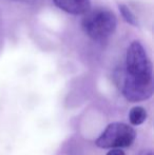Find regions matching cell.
<instances>
[{
	"label": "cell",
	"instance_id": "1",
	"mask_svg": "<svg viewBox=\"0 0 154 155\" xmlns=\"http://www.w3.org/2000/svg\"><path fill=\"white\" fill-rule=\"evenodd\" d=\"M117 82L128 101H144L152 96V64L144 47L137 41L128 48L126 68L117 77Z\"/></svg>",
	"mask_w": 154,
	"mask_h": 155
},
{
	"label": "cell",
	"instance_id": "2",
	"mask_svg": "<svg viewBox=\"0 0 154 155\" xmlns=\"http://www.w3.org/2000/svg\"><path fill=\"white\" fill-rule=\"evenodd\" d=\"M116 16L107 8H95L84 14L81 28L84 34L95 41L108 39L116 29Z\"/></svg>",
	"mask_w": 154,
	"mask_h": 155
},
{
	"label": "cell",
	"instance_id": "3",
	"mask_svg": "<svg viewBox=\"0 0 154 155\" xmlns=\"http://www.w3.org/2000/svg\"><path fill=\"white\" fill-rule=\"evenodd\" d=\"M136 138V132L131 126L123 123H112L95 140L97 147L103 149L128 148Z\"/></svg>",
	"mask_w": 154,
	"mask_h": 155
},
{
	"label": "cell",
	"instance_id": "4",
	"mask_svg": "<svg viewBox=\"0 0 154 155\" xmlns=\"http://www.w3.org/2000/svg\"><path fill=\"white\" fill-rule=\"evenodd\" d=\"M54 3L60 10L73 15L86 14L91 8L90 0H54Z\"/></svg>",
	"mask_w": 154,
	"mask_h": 155
},
{
	"label": "cell",
	"instance_id": "5",
	"mask_svg": "<svg viewBox=\"0 0 154 155\" xmlns=\"http://www.w3.org/2000/svg\"><path fill=\"white\" fill-rule=\"evenodd\" d=\"M148 113L143 107H133L129 112V120L133 126H140L147 119Z\"/></svg>",
	"mask_w": 154,
	"mask_h": 155
},
{
	"label": "cell",
	"instance_id": "6",
	"mask_svg": "<svg viewBox=\"0 0 154 155\" xmlns=\"http://www.w3.org/2000/svg\"><path fill=\"white\" fill-rule=\"evenodd\" d=\"M119 10H120L121 15H123V17L128 23H130L132 25H137V19L133 15V13L130 11V8H128L126 5L121 4V5H119Z\"/></svg>",
	"mask_w": 154,
	"mask_h": 155
},
{
	"label": "cell",
	"instance_id": "7",
	"mask_svg": "<svg viewBox=\"0 0 154 155\" xmlns=\"http://www.w3.org/2000/svg\"><path fill=\"white\" fill-rule=\"evenodd\" d=\"M107 155H126V153L121 149H119V148H114V149L110 150L107 153Z\"/></svg>",
	"mask_w": 154,
	"mask_h": 155
},
{
	"label": "cell",
	"instance_id": "8",
	"mask_svg": "<svg viewBox=\"0 0 154 155\" xmlns=\"http://www.w3.org/2000/svg\"><path fill=\"white\" fill-rule=\"evenodd\" d=\"M15 1H19V2H25V3H33L36 0H15Z\"/></svg>",
	"mask_w": 154,
	"mask_h": 155
}]
</instances>
